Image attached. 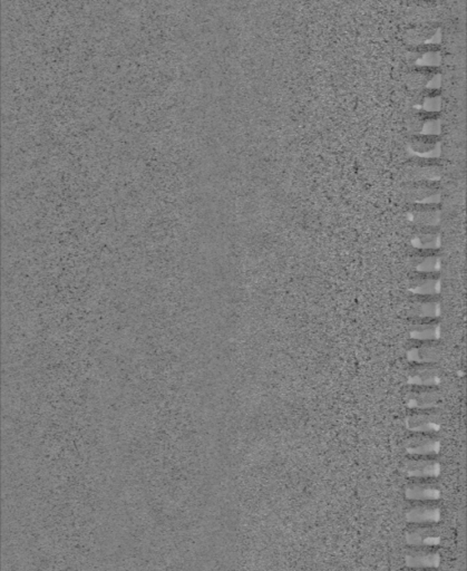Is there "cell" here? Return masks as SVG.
<instances>
[{"mask_svg": "<svg viewBox=\"0 0 467 571\" xmlns=\"http://www.w3.org/2000/svg\"><path fill=\"white\" fill-rule=\"evenodd\" d=\"M412 247L419 251H435L441 247V234L437 231L427 228L415 234L412 240Z\"/></svg>", "mask_w": 467, "mask_h": 571, "instance_id": "15", "label": "cell"}, {"mask_svg": "<svg viewBox=\"0 0 467 571\" xmlns=\"http://www.w3.org/2000/svg\"><path fill=\"white\" fill-rule=\"evenodd\" d=\"M443 281L436 274H419L410 278L408 289L417 297H436L441 294Z\"/></svg>", "mask_w": 467, "mask_h": 571, "instance_id": "8", "label": "cell"}, {"mask_svg": "<svg viewBox=\"0 0 467 571\" xmlns=\"http://www.w3.org/2000/svg\"><path fill=\"white\" fill-rule=\"evenodd\" d=\"M441 554L436 551L417 548L407 551L405 554V565L414 569L439 568L441 565Z\"/></svg>", "mask_w": 467, "mask_h": 571, "instance_id": "9", "label": "cell"}, {"mask_svg": "<svg viewBox=\"0 0 467 571\" xmlns=\"http://www.w3.org/2000/svg\"><path fill=\"white\" fill-rule=\"evenodd\" d=\"M405 516L408 523L416 525L437 523L441 521V511L436 505H419L408 509Z\"/></svg>", "mask_w": 467, "mask_h": 571, "instance_id": "12", "label": "cell"}, {"mask_svg": "<svg viewBox=\"0 0 467 571\" xmlns=\"http://www.w3.org/2000/svg\"><path fill=\"white\" fill-rule=\"evenodd\" d=\"M407 309L415 321H436L441 315L443 306L436 297H417L410 301Z\"/></svg>", "mask_w": 467, "mask_h": 571, "instance_id": "5", "label": "cell"}, {"mask_svg": "<svg viewBox=\"0 0 467 571\" xmlns=\"http://www.w3.org/2000/svg\"><path fill=\"white\" fill-rule=\"evenodd\" d=\"M441 496V490L427 482H415L405 489V496L412 501H435Z\"/></svg>", "mask_w": 467, "mask_h": 571, "instance_id": "14", "label": "cell"}, {"mask_svg": "<svg viewBox=\"0 0 467 571\" xmlns=\"http://www.w3.org/2000/svg\"><path fill=\"white\" fill-rule=\"evenodd\" d=\"M404 400L410 410H435L441 405V394L435 387H412L405 394Z\"/></svg>", "mask_w": 467, "mask_h": 571, "instance_id": "1", "label": "cell"}, {"mask_svg": "<svg viewBox=\"0 0 467 571\" xmlns=\"http://www.w3.org/2000/svg\"><path fill=\"white\" fill-rule=\"evenodd\" d=\"M441 354V348L435 341H419L407 349L406 356L410 363L434 365L439 362Z\"/></svg>", "mask_w": 467, "mask_h": 571, "instance_id": "7", "label": "cell"}, {"mask_svg": "<svg viewBox=\"0 0 467 571\" xmlns=\"http://www.w3.org/2000/svg\"><path fill=\"white\" fill-rule=\"evenodd\" d=\"M403 472L408 478L432 479L441 474V465L430 456H412L403 463Z\"/></svg>", "mask_w": 467, "mask_h": 571, "instance_id": "3", "label": "cell"}, {"mask_svg": "<svg viewBox=\"0 0 467 571\" xmlns=\"http://www.w3.org/2000/svg\"><path fill=\"white\" fill-rule=\"evenodd\" d=\"M404 447L412 456H432L439 454L441 443L432 434L412 433L405 440Z\"/></svg>", "mask_w": 467, "mask_h": 571, "instance_id": "4", "label": "cell"}, {"mask_svg": "<svg viewBox=\"0 0 467 571\" xmlns=\"http://www.w3.org/2000/svg\"><path fill=\"white\" fill-rule=\"evenodd\" d=\"M406 543L415 548H426L441 545V536L439 531L430 527H416L407 531Z\"/></svg>", "mask_w": 467, "mask_h": 571, "instance_id": "10", "label": "cell"}, {"mask_svg": "<svg viewBox=\"0 0 467 571\" xmlns=\"http://www.w3.org/2000/svg\"><path fill=\"white\" fill-rule=\"evenodd\" d=\"M421 209H414L410 211V216L412 223L416 225H424L426 228H432L439 221V212L437 210L426 209L424 203H419Z\"/></svg>", "mask_w": 467, "mask_h": 571, "instance_id": "16", "label": "cell"}, {"mask_svg": "<svg viewBox=\"0 0 467 571\" xmlns=\"http://www.w3.org/2000/svg\"><path fill=\"white\" fill-rule=\"evenodd\" d=\"M406 378L412 387H436L441 383V372L430 364H415L407 371Z\"/></svg>", "mask_w": 467, "mask_h": 571, "instance_id": "6", "label": "cell"}, {"mask_svg": "<svg viewBox=\"0 0 467 571\" xmlns=\"http://www.w3.org/2000/svg\"><path fill=\"white\" fill-rule=\"evenodd\" d=\"M405 427L412 433L434 434L441 429V418L435 410L412 411L405 418Z\"/></svg>", "mask_w": 467, "mask_h": 571, "instance_id": "2", "label": "cell"}, {"mask_svg": "<svg viewBox=\"0 0 467 571\" xmlns=\"http://www.w3.org/2000/svg\"><path fill=\"white\" fill-rule=\"evenodd\" d=\"M410 265L417 274H436L441 272V258L434 251H421L412 256Z\"/></svg>", "mask_w": 467, "mask_h": 571, "instance_id": "13", "label": "cell"}, {"mask_svg": "<svg viewBox=\"0 0 467 571\" xmlns=\"http://www.w3.org/2000/svg\"><path fill=\"white\" fill-rule=\"evenodd\" d=\"M410 335L417 341H436L441 336V324L437 321H414L410 325Z\"/></svg>", "mask_w": 467, "mask_h": 571, "instance_id": "11", "label": "cell"}]
</instances>
